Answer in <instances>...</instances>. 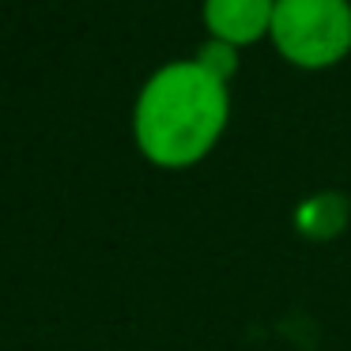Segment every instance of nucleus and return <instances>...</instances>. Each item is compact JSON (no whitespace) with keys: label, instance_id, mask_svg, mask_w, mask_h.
Instances as JSON below:
<instances>
[{"label":"nucleus","instance_id":"20e7f679","mask_svg":"<svg viewBox=\"0 0 351 351\" xmlns=\"http://www.w3.org/2000/svg\"><path fill=\"white\" fill-rule=\"evenodd\" d=\"M193 57H197L208 72H215L219 80H227V84L234 80L238 64H242V49L227 46V42H215V38H204V46H200Z\"/></svg>","mask_w":351,"mask_h":351},{"label":"nucleus","instance_id":"f03ea898","mask_svg":"<svg viewBox=\"0 0 351 351\" xmlns=\"http://www.w3.org/2000/svg\"><path fill=\"white\" fill-rule=\"evenodd\" d=\"M268 42L291 69H336L351 57V0H276Z\"/></svg>","mask_w":351,"mask_h":351},{"label":"nucleus","instance_id":"7ed1b4c3","mask_svg":"<svg viewBox=\"0 0 351 351\" xmlns=\"http://www.w3.org/2000/svg\"><path fill=\"white\" fill-rule=\"evenodd\" d=\"M272 16H276V0H200L204 34L215 42H227L234 49L268 42Z\"/></svg>","mask_w":351,"mask_h":351},{"label":"nucleus","instance_id":"f257e3e1","mask_svg":"<svg viewBox=\"0 0 351 351\" xmlns=\"http://www.w3.org/2000/svg\"><path fill=\"white\" fill-rule=\"evenodd\" d=\"M230 125V84L197 57L167 61L140 84L132 144L159 170H193L219 147Z\"/></svg>","mask_w":351,"mask_h":351}]
</instances>
